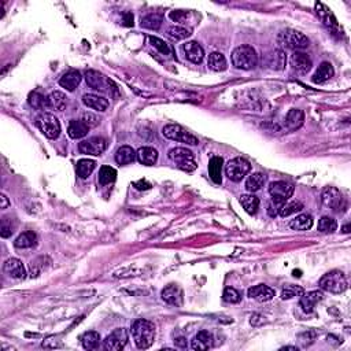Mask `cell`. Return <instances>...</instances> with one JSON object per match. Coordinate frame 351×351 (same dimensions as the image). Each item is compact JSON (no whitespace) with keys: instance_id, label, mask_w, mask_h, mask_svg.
Masks as SVG:
<instances>
[{"instance_id":"cell-1","label":"cell","mask_w":351,"mask_h":351,"mask_svg":"<svg viewBox=\"0 0 351 351\" xmlns=\"http://www.w3.org/2000/svg\"><path fill=\"white\" fill-rule=\"evenodd\" d=\"M132 336L137 348L146 350L155 340V325L148 320H136L132 324Z\"/></svg>"},{"instance_id":"cell-2","label":"cell","mask_w":351,"mask_h":351,"mask_svg":"<svg viewBox=\"0 0 351 351\" xmlns=\"http://www.w3.org/2000/svg\"><path fill=\"white\" fill-rule=\"evenodd\" d=\"M232 63L241 70H251L258 65V54L251 46L236 47L232 52Z\"/></svg>"},{"instance_id":"cell-3","label":"cell","mask_w":351,"mask_h":351,"mask_svg":"<svg viewBox=\"0 0 351 351\" xmlns=\"http://www.w3.org/2000/svg\"><path fill=\"white\" fill-rule=\"evenodd\" d=\"M319 286L321 290L331 292V294H343L347 290L348 284H347L344 273L340 270H332L320 278Z\"/></svg>"},{"instance_id":"cell-4","label":"cell","mask_w":351,"mask_h":351,"mask_svg":"<svg viewBox=\"0 0 351 351\" xmlns=\"http://www.w3.org/2000/svg\"><path fill=\"white\" fill-rule=\"evenodd\" d=\"M85 80L87 84L92 89L100 91L103 93H109V95H118V89L117 85L111 81L109 77H106L104 74L99 73L96 70H87L85 72Z\"/></svg>"},{"instance_id":"cell-5","label":"cell","mask_w":351,"mask_h":351,"mask_svg":"<svg viewBox=\"0 0 351 351\" xmlns=\"http://www.w3.org/2000/svg\"><path fill=\"white\" fill-rule=\"evenodd\" d=\"M169 159H170L173 163H176V166L181 169L183 171H187V173H191L196 169V162H195L194 153L190 151L188 148L184 147H176L171 148L169 151Z\"/></svg>"},{"instance_id":"cell-6","label":"cell","mask_w":351,"mask_h":351,"mask_svg":"<svg viewBox=\"0 0 351 351\" xmlns=\"http://www.w3.org/2000/svg\"><path fill=\"white\" fill-rule=\"evenodd\" d=\"M278 43L286 48H290V50H294V51H299V50L307 48L310 42L307 36H305L303 33L294 30V29H287V30L280 33Z\"/></svg>"},{"instance_id":"cell-7","label":"cell","mask_w":351,"mask_h":351,"mask_svg":"<svg viewBox=\"0 0 351 351\" xmlns=\"http://www.w3.org/2000/svg\"><path fill=\"white\" fill-rule=\"evenodd\" d=\"M163 136L169 140H174V142H180V143H185L188 146H198L199 140L196 136L188 132V130L183 128L179 124H169L162 129Z\"/></svg>"},{"instance_id":"cell-8","label":"cell","mask_w":351,"mask_h":351,"mask_svg":"<svg viewBox=\"0 0 351 351\" xmlns=\"http://www.w3.org/2000/svg\"><path fill=\"white\" fill-rule=\"evenodd\" d=\"M251 170V165L247 159L241 157H236L228 162L225 166V173H227L228 179L235 183H239L244 179Z\"/></svg>"},{"instance_id":"cell-9","label":"cell","mask_w":351,"mask_h":351,"mask_svg":"<svg viewBox=\"0 0 351 351\" xmlns=\"http://www.w3.org/2000/svg\"><path fill=\"white\" fill-rule=\"evenodd\" d=\"M37 126L42 130L46 137L51 140H55L59 137L60 134V124L55 116L50 113H44L39 117L37 120Z\"/></svg>"},{"instance_id":"cell-10","label":"cell","mask_w":351,"mask_h":351,"mask_svg":"<svg viewBox=\"0 0 351 351\" xmlns=\"http://www.w3.org/2000/svg\"><path fill=\"white\" fill-rule=\"evenodd\" d=\"M294 190H295L294 185L286 183V181H273L272 184L269 185V194L272 196L273 202L280 204V206H283L288 199L291 198Z\"/></svg>"},{"instance_id":"cell-11","label":"cell","mask_w":351,"mask_h":351,"mask_svg":"<svg viewBox=\"0 0 351 351\" xmlns=\"http://www.w3.org/2000/svg\"><path fill=\"white\" fill-rule=\"evenodd\" d=\"M129 335L125 328H117L104 339V348L109 351L122 350L128 343Z\"/></svg>"},{"instance_id":"cell-12","label":"cell","mask_w":351,"mask_h":351,"mask_svg":"<svg viewBox=\"0 0 351 351\" xmlns=\"http://www.w3.org/2000/svg\"><path fill=\"white\" fill-rule=\"evenodd\" d=\"M107 147L106 140L103 137H91V139L83 140L79 144V150L81 154H87V155H102Z\"/></svg>"},{"instance_id":"cell-13","label":"cell","mask_w":351,"mask_h":351,"mask_svg":"<svg viewBox=\"0 0 351 351\" xmlns=\"http://www.w3.org/2000/svg\"><path fill=\"white\" fill-rule=\"evenodd\" d=\"M321 202L325 207H329L339 212L343 204V195L335 187H325L321 194Z\"/></svg>"},{"instance_id":"cell-14","label":"cell","mask_w":351,"mask_h":351,"mask_svg":"<svg viewBox=\"0 0 351 351\" xmlns=\"http://www.w3.org/2000/svg\"><path fill=\"white\" fill-rule=\"evenodd\" d=\"M162 299L169 305L180 307V306H183V302H184V294H183V290L177 284H170V286L165 287L162 290Z\"/></svg>"},{"instance_id":"cell-15","label":"cell","mask_w":351,"mask_h":351,"mask_svg":"<svg viewBox=\"0 0 351 351\" xmlns=\"http://www.w3.org/2000/svg\"><path fill=\"white\" fill-rule=\"evenodd\" d=\"M290 63H291L292 69L299 74L309 73L311 66H313L310 56L307 54H305V52L300 51H295L292 54L291 58H290Z\"/></svg>"},{"instance_id":"cell-16","label":"cell","mask_w":351,"mask_h":351,"mask_svg":"<svg viewBox=\"0 0 351 351\" xmlns=\"http://www.w3.org/2000/svg\"><path fill=\"white\" fill-rule=\"evenodd\" d=\"M247 294L251 299L258 300V302H269L274 298V290L265 284L251 287Z\"/></svg>"},{"instance_id":"cell-17","label":"cell","mask_w":351,"mask_h":351,"mask_svg":"<svg viewBox=\"0 0 351 351\" xmlns=\"http://www.w3.org/2000/svg\"><path fill=\"white\" fill-rule=\"evenodd\" d=\"M5 272L9 274L10 277L17 278V280H21V278H25L26 276V270H25V266L23 263L19 261L18 258H10L5 262Z\"/></svg>"},{"instance_id":"cell-18","label":"cell","mask_w":351,"mask_h":351,"mask_svg":"<svg viewBox=\"0 0 351 351\" xmlns=\"http://www.w3.org/2000/svg\"><path fill=\"white\" fill-rule=\"evenodd\" d=\"M183 51H184L187 59L191 60L192 63H200L204 58L203 48L196 42L185 43L183 46Z\"/></svg>"},{"instance_id":"cell-19","label":"cell","mask_w":351,"mask_h":351,"mask_svg":"<svg viewBox=\"0 0 351 351\" xmlns=\"http://www.w3.org/2000/svg\"><path fill=\"white\" fill-rule=\"evenodd\" d=\"M81 80H83V76H81L79 70H69L60 77L59 85L62 88H65L66 91L73 92L74 89L80 85Z\"/></svg>"},{"instance_id":"cell-20","label":"cell","mask_w":351,"mask_h":351,"mask_svg":"<svg viewBox=\"0 0 351 351\" xmlns=\"http://www.w3.org/2000/svg\"><path fill=\"white\" fill-rule=\"evenodd\" d=\"M213 343H214V339H213V335L208 331H199L195 337L191 342V347L192 350L198 351H204L212 348Z\"/></svg>"},{"instance_id":"cell-21","label":"cell","mask_w":351,"mask_h":351,"mask_svg":"<svg viewBox=\"0 0 351 351\" xmlns=\"http://www.w3.org/2000/svg\"><path fill=\"white\" fill-rule=\"evenodd\" d=\"M324 299V294L321 291H311L303 294L299 300V305L305 313H311L314 310L315 305Z\"/></svg>"},{"instance_id":"cell-22","label":"cell","mask_w":351,"mask_h":351,"mask_svg":"<svg viewBox=\"0 0 351 351\" xmlns=\"http://www.w3.org/2000/svg\"><path fill=\"white\" fill-rule=\"evenodd\" d=\"M83 103L88 109L100 111V113L106 111L107 107H109V100L107 99H104L102 96H97V95H93V93H85L83 96Z\"/></svg>"},{"instance_id":"cell-23","label":"cell","mask_w":351,"mask_h":351,"mask_svg":"<svg viewBox=\"0 0 351 351\" xmlns=\"http://www.w3.org/2000/svg\"><path fill=\"white\" fill-rule=\"evenodd\" d=\"M136 158L142 165L146 166H153L158 161V151L153 147H142L137 150Z\"/></svg>"},{"instance_id":"cell-24","label":"cell","mask_w":351,"mask_h":351,"mask_svg":"<svg viewBox=\"0 0 351 351\" xmlns=\"http://www.w3.org/2000/svg\"><path fill=\"white\" fill-rule=\"evenodd\" d=\"M305 121V114L303 111L298 110V109H292L288 111V114L286 117V126L288 130H296L299 129L300 126L303 125Z\"/></svg>"},{"instance_id":"cell-25","label":"cell","mask_w":351,"mask_h":351,"mask_svg":"<svg viewBox=\"0 0 351 351\" xmlns=\"http://www.w3.org/2000/svg\"><path fill=\"white\" fill-rule=\"evenodd\" d=\"M335 74V70H333L332 65L329 62H323L321 65L319 66V69L313 76V83L314 84H324L327 83L328 80H331Z\"/></svg>"},{"instance_id":"cell-26","label":"cell","mask_w":351,"mask_h":351,"mask_svg":"<svg viewBox=\"0 0 351 351\" xmlns=\"http://www.w3.org/2000/svg\"><path fill=\"white\" fill-rule=\"evenodd\" d=\"M89 132V126H88L84 121L73 120L70 121L69 128H67V133L72 139H83Z\"/></svg>"},{"instance_id":"cell-27","label":"cell","mask_w":351,"mask_h":351,"mask_svg":"<svg viewBox=\"0 0 351 351\" xmlns=\"http://www.w3.org/2000/svg\"><path fill=\"white\" fill-rule=\"evenodd\" d=\"M222 165H224V159L221 157H213L208 162V176L216 184H221L222 183Z\"/></svg>"},{"instance_id":"cell-28","label":"cell","mask_w":351,"mask_h":351,"mask_svg":"<svg viewBox=\"0 0 351 351\" xmlns=\"http://www.w3.org/2000/svg\"><path fill=\"white\" fill-rule=\"evenodd\" d=\"M315 11H317V15H319L321 21H323L327 26H331V28H336L337 21L335 18V15L332 14V11L327 7L323 3H315Z\"/></svg>"},{"instance_id":"cell-29","label":"cell","mask_w":351,"mask_h":351,"mask_svg":"<svg viewBox=\"0 0 351 351\" xmlns=\"http://www.w3.org/2000/svg\"><path fill=\"white\" fill-rule=\"evenodd\" d=\"M29 104L36 109V110L44 111L47 109H50V100H48V96H44L43 93H40L39 91H33V92L29 93L28 97Z\"/></svg>"},{"instance_id":"cell-30","label":"cell","mask_w":351,"mask_h":351,"mask_svg":"<svg viewBox=\"0 0 351 351\" xmlns=\"http://www.w3.org/2000/svg\"><path fill=\"white\" fill-rule=\"evenodd\" d=\"M37 244V236L33 231H26L15 239L14 245L17 249H32Z\"/></svg>"},{"instance_id":"cell-31","label":"cell","mask_w":351,"mask_h":351,"mask_svg":"<svg viewBox=\"0 0 351 351\" xmlns=\"http://www.w3.org/2000/svg\"><path fill=\"white\" fill-rule=\"evenodd\" d=\"M136 159V151L129 146H122L116 154V161L118 165H129Z\"/></svg>"},{"instance_id":"cell-32","label":"cell","mask_w":351,"mask_h":351,"mask_svg":"<svg viewBox=\"0 0 351 351\" xmlns=\"http://www.w3.org/2000/svg\"><path fill=\"white\" fill-rule=\"evenodd\" d=\"M207 66L208 69H212L213 72H224V70H227L228 63L225 56L222 55L221 52H213L208 55Z\"/></svg>"},{"instance_id":"cell-33","label":"cell","mask_w":351,"mask_h":351,"mask_svg":"<svg viewBox=\"0 0 351 351\" xmlns=\"http://www.w3.org/2000/svg\"><path fill=\"white\" fill-rule=\"evenodd\" d=\"M240 204L250 216H255L259 208V199L253 194H245L240 196Z\"/></svg>"},{"instance_id":"cell-34","label":"cell","mask_w":351,"mask_h":351,"mask_svg":"<svg viewBox=\"0 0 351 351\" xmlns=\"http://www.w3.org/2000/svg\"><path fill=\"white\" fill-rule=\"evenodd\" d=\"M265 183H266V176L263 173H254V174L250 176L247 181H245V190L251 192V194H254V192L262 188Z\"/></svg>"},{"instance_id":"cell-35","label":"cell","mask_w":351,"mask_h":351,"mask_svg":"<svg viewBox=\"0 0 351 351\" xmlns=\"http://www.w3.org/2000/svg\"><path fill=\"white\" fill-rule=\"evenodd\" d=\"M290 227L294 231H307L313 227V217L309 214H300L290 222Z\"/></svg>"},{"instance_id":"cell-36","label":"cell","mask_w":351,"mask_h":351,"mask_svg":"<svg viewBox=\"0 0 351 351\" xmlns=\"http://www.w3.org/2000/svg\"><path fill=\"white\" fill-rule=\"evenodd\" d=\"M81 342L85 350H96L100 344V335L95 331H88L81 336Z\"/></svg>"},{"instance_id":"cell-37","label":"cell","mask_w":351,"mask_h":351,"mask_svg":"<svg viewBox=\"0 0 351 351\" xmlns=\"http://www.w3.org/2000/svg\"><path fill=\"white\" fill-rule=\"evenodd\" d=\"M95 166H96L95 161H91V159H80V161L77 162V166H76L77 176H79L80 179H88L89 176L92 174V171L95 170Z\"/></svg>"},{"instance_id":"cell-38","label":"cell","mask_w":351,"mask_h":351,"mask_svg":"<svg viewBox=\"0 0 351 351\" xmlns=\"http://www.w3.org/2000/svg\"><path fill=\"white\" fill-rule=\"evenodd\" d=\"M48 100H50V107L58 111H63L67 106V96L60 91H54L48 96Z\"/></svg>"},{"instance_id":"cell-39","label":"cell","mask_w":351,"mask_h":351,"mask_svg":"<svg viewBox=\"0 0 351 351\" xmlns=\"http://www.w3.org/2000/svg\"><path fill=\"white\" fill-rule=\"evenodd\" d=\"M266 66L274 70H283L286 66V55L283 51H274L270 55H268V62Z\"/></svg>"},{"instance_id":"cell-40","label":"cell","mask_w":351,"mask_h":351,"mask_svg":"<svg viewBox=\"0 0 351 351\" xmlns=\"http://www.w3.org/2000/svg\"><path fill=\"white\" fill-rule=\"evenodd\" d=\"M162 21H163V18H162L161 14L151 13V14L146 15V17L142 18V26L147 29H153V30H158L161 28Z\"/></svg>"},{"instance_id":"cell-41","label":"cell","mask_w":351,"mask_h":351,"mask_svg":"<svg viewBox=\"0 0 351 351\" xmlns=\"http://www.w3.org/2000/svg\"><path fill=\"white\" fill-rule=\"evenodd\" d=\"M117 179V171L114 167L102 166L99 170V183L102 185H107L110 183H114Z\"/></svg>"},{"instance_id":"cell-42","label":"cell","mask_w":351,"mask_h":351,"mask_svg":"<svg viewBox=\"0 0 351 351\" xmlns=\"http://www.w3.org/2000/svg\"><path fill=\"white\" fill-rule=\"evenodd\" d=\"M167 36L170 37L171 40L174 42H180V40H185L191 36V32L188 29L183 28V26H170L167 29Z\"/></svg>"},{"instance_id":"cell-43","label":"cell","mask_w":351,"mask_h":351,"mask_svg":"<svg viewBox=\"0 0 351 351\" xmlns=\"http://www.w3.org/2000/svg\"><path fill=\"white\" fill-rule=\"evenodd\" d=\"M302 208H303V204L300 203V202H286V203L280 207V210H278V214H280L282 217H288V216H291V214H295V213L300 212Z\"/></svg>"},{"instance_id":"cell-44","label":"cell","mask_w":351,"mask_h":351,"mask_svg":"<svg viewBox=\"0 0 351 351\" xmlns=\"http://www.w3.org/2000/svg\"><path fill=\"white\" fill-rule=\"evenodd\" d=\"M17 228V222L14 220H11L9 217H5L2 220V231H0V235L3 239H7L10 236L13 235Z\"/></svg>"},{"instance_id":"cell-45","label":"cell","mask_w":351,"mask_h":351,"mask_svg":"<svg viewBox=\"0 0 351 351\" xmlns=\"http://www.w3.org/2000/svg\"><path fill=\"white\" fill-rule=\"evenodd\" d=\"M303 294H305V290L302 287L288 284V286L283 288L282 298L283 299H291V298H295V296H302Z\"/></svg>"},{"instance_id":"cell-46","label":"cell","mask_w":351,"mask_h":351,"mask_svg":"<svg viewBox=\"0 0 351 351\" xmlns=\"http://www.w3.org/2000/svg\"><path fill=\"white\" fill-rule=\"evenodd\" d=\"M337 224L332 217H323L319 221V231L321 233H332L336 231Z\"/></svg>"},{"instance_id":"cell-47","label":"cell","mask_w":351,"mask_h":351,"mask_svg":"<svg viewBox=\"0 0 351 351\" xmlns=\"http://www.w3.org/2000/svg\"><path fill=\"white\" fill-rule=\"evenodd\" d=\"M148 39H150V43H151V46H153L154 48H157L158 51L161 52L162 55H165V56H170L171 55L170 47L167 46L166 43L163 42V40H161V39H158V37H155V36H150V37H148Z\"/></svg>"},{"instance_id":"cell-48","label":"cell","mask_w":351,"mask_h":351,"mask_svg":"<svg viewBox=\"0 0 351 351\" xmlns=\"http://www.w3.org/2000/svg\"><path fill=\"white\" fill-rule=\"evenodd\" d=\"M222 298H224V300L228 302V303H239L241 299L240 292L237 291V290H235V288H232V287H228V288L224 290Z\"/></svg>"},{"instance_id":"cell-49","label":"cell","mask_w":351,"mask_h":351,"mask_svg":"<svg viewBox=\"0 0 351 351\" xmlns=\"http://www.w3.org/2000/svg\"><path fill=\"white\" fill-rule=\"evenodd\" d=\"M190 15V13L188 11H183V10H176V11H171L170 14H169V17H170L171 21H174V22H184L185 19H187V17Z\"/></svg>"},{"instance_id":"cell-50","label":"cell","mask_w":351,"mask_h":351,"mask_svg":"<svg viewBox=\"0 0 351 351\" xmlns=\"http://www.w3.org/2000/svg\"><path fill=\"white\" fill-rule=\"evenodd\" d=\"M83 121L89 126V128H93V126H97V125L100 124V118H97L92 113H85Z\"/></svg>"},{"instance_id":"cell-51","label":"cell","mask_w":351,"mask_h":351,"mask_svg":"<svg viewBox=\"0 0 351 351\" xmlns=\"http://www.w3.org/2000/svg\"><path fill=\"white\" fill-rule=\"evenodd\" d=\"M134 187L140 191L150 190V188H151V184H150V183H146V181H137V183H134Z\"/></svg>"},{"instance_id":"cell-52","label":"cell","mask_w":351,"mask_h":351,"mask_svg":"<svg viewBox=\"0 0 351 351\" xmlns=\"http://www.w3.org/2000/svg\"><path fill=\"white\" fill-rule=\"evenodd\" d=\"M124 22L126 26H132L133 25V15L130 13H125L124 14Z\"/></svg>"},{"instance_id":"cell-53","label":"cell","mask_w":351,"mask_h":351,"mask_svg":"<svg viewBox=\"0 0 351 351\" xmlns=\"http://www.w3.org/2000/svg\"><path fill=\"white\" fill-rule=\"evenodd\" d=\"M174 343L176 346L181 347V348H185V347H187V339H185V337H179V339H176Z\"/></svg>"},{"instance_id":"cell-54","label":"cell","mask_w":351,"mask_h":351,"mask_svg":"<svg viewBox=\"0 0 351 351\" xmlns=\"http://www.w3.org/2000/svg\"><path fill=\"white\" fill-rule=\"evenodd\" d=\"M0 200H2L0 208H7V206H9V200H7V196H6L5 194L0 195Z\"/></svg>"},{"instance_id":"cell-55","label":"cell","mask_w":351,"mask_h":351,"mask_svg":"<svg viewBox=\"0 0 351 351\" xmlns=\"http://www.w3.org/2000/svg\"><path fill=\"white\" fill-rule=\"evenodd\" d=\"M282 350H298V347H292V346H287V347H283Z\"/></svg>"},{"instance_id":"cell-56","label":"cell","mask_w":351,"mask_h":351,"mask_svg":"<svg viewBox=\"0 0 351 351\" xmlns=\"http://www.w3.org/2000/svg\"><path fill=\"white\" fill-rule=\"evenodd\" d=\"M348 229H350V227H348V225L343 228V233H348V232H350V231H348Z\"/></svg>"},{"instance_id":"cell-57","label":"cell","mask_w":351,"mask_h":351,"mask_svg":"<svg viewBox=\"0 0 351 351\" xmlns=\"http://www.w3.org/2000/svg\"><path fill=\"white\" fill-rule=\"evenodd\" d=\"M294 276H295V277H300V272H299V270H298V272H296V270H294Z\"/></svg>"}]
</instances>
